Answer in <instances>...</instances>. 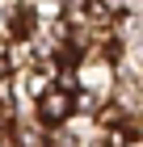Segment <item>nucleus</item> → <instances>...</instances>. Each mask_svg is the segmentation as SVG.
I'll use <instances>...</instances> for the list:
<instances>
[{
  "label": "nucleus",
  "instance_id": "f257e3e1",
  "mask_svg": "<svg viewBox=\"0 0 143 147\" xmlns=\"http://www.w3.org/2000/svg\"><path fill=\"white\" fill-rule=\"evenodd\" d=\"M38 113H42L46 122H63L67 113H72V92H63V88L46 92V97H42V105H38Z\"/></svg>",
  "mask_w": 143,
  "mask_h": 147
},
{
  "label": "nucleus",
  "instance_id": "20e7f679",
  "mask_svg": "<svg viewBox=\"0 0 143 147\" xmlns=\"http://www.w3.org/2000/svg\"><path fill=\"white\" fill-rule=\"evenodd\" d=\"M67 4H84V0H67Z\"/></svg>",
  "mask_w": 143,
  "mask_h": 147
},
{
  "label": "nucleus",
  "instance_id": "7ed1b4c3",
  "mask_svg": "<svg viewBox=\"0 0 143 147\" xmlns=\"http://www.w3.org/2000/svg\"><path fill=\"white\" fill-rule=\"evenodd\" d=\"M4 76H9V59L0 55V80H4Z\"/></svg>",
  "mask_w": 143,
  "mask_h": 147
},
{
  "label": "nucleus",
  "instance_id": "f03ea898",
  "mask_svg": "<svg viewBox=\"0 0 143 147\" xmlns=\"http://www.w3.org/2000/svg\"><path fill=\"white\" fill-rule=\"evenodd\" d=\"M88 4V17H93V21H105V17H110V13H105V4H101V0H84Z\"/></svg>",
  "mask_w": 143,
  "mask_h": 147
}]
</instances>
